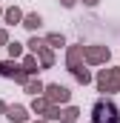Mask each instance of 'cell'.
I'll use <instances>...</instances> for the list:
<instances>
[{"instance_id":"obj_4","label":"cell","mask_w":120,"mask_h":123,"mask_svg":"<svg viewBox=\"0 0 120 123\" xmlns=\"http://www.w3.org/2000/svg\"><path fill=\"white\" fill-rule=\"evenodd\" d=\"M0 74H6V77H17V80H23V74L17 72V66H12V63H0Z\"/></svg>"},{"instance_id":"obj_3","label":"cell","mask_w":120,"mask_h":123,"mask_svg":"<svg viewBox=\"0 0 120 123\" xmlns=\"http://www.w3.org/2000/svg\"><path fill=\"white\" fill-rule=\"evenodd\" d=\"M49 97L66 103V100H69V89H66V86H49Z\"/></svg>"},{"instance_id":"obj_9","label":"cell","mask_w":120,"mask_h":123,"mask_svg":"<svg viewBox=\"0 0 120 123\" xmlns=\"http://www.w3.org/2000/svg\"><path fill=\"white\" fill-rule=\"evenodd\" d=\"M9 52H12V57H17L20 55V43H9Z\"/></svg>"},{"instance_id":"obj_7","label":"cell","mask_w":120,"mask_h":123,"mask_svg":"<svg viewBox=\"0 0 120 123\" xmlns=\"http://www.w3.org/2000/svg\"><path fill=\"white\" fill-rule=\"evenodd\" d=\"M26 26H29V29H37V26H40V14H29V17H26Z\"/></svg>"},{"instance_id":"obj_8","label":"cell","mask_w":120,"mask_h":123,"mask_svg":"<svg viewBox=\"0 0 120 123\" xmlns=\"http://www.w3.org/2000/svg\"><path fill=\"white\" fill-rule=\"evenodd\" d=\"M6 20H9V23L20 20V12H17V9H9V12H6Z\"/></svg>"},{"instance_id":"obj_2","label":"cell","mask_w":120,"mask_h":123,"mask_svg":"<svg viewBox=\"0 0 120 123\" xmlns=\"http://www.w3.org/2000/svg\"><path fill=\"white\" fill-rule=\"evenodd\" d=\"M117 83H120V74H117V72H109V74L103 72V74H100V89H114Z\"/></svg>"},{"instance_id":"obj_11","label":"cell","mask_w":120,"mask_h":123,"mask_svg":"<svg viewBox=\"0 0 120 123\" xmlns=\"http://www.w3.org/2000/svg\"><path fill=\"white\" fill-rule=\"evenodd\" d=\"M72 3H74V0H63V6H72Z\"/></svg>"},{"instance_id":"obj_10","label":"cell","mask_w":120,"mask_h":123,"mask_svg":"<svg viewBox=\"0 0 120 123\" xmlns=\"http://www.w3.org/2000/svg\"><path fill=\"white\" fill-rule=\"evenodd\" d=\"M49 43H54V46H63V37H57V34H52V37H49Z\"/></svg>"},{"instance_id":"obj_5","label":"cell","mask_w":120,"mask_h":123,"mask_svg":"<svg viewBox=\"0 0 120 123\" xmlns=\"http://www.w3.org/2000/svg\"><path fill=\"white\" fill-rule=\"evenodd\" d=\"M9 117H12V120H26V112H23V109H20V106H14V109H9Z\"/></svg>"},{"instance_id":"obj_1","label":"cell","mask_w":120,"mask_h":123,"mask_svg":"<svg viewBox=\"0 0 120 123\" xmlns=\"http://www.w3.org/2000/svg\"><path fill=\"white\" fill-rule=\"evenodd\" d=\"M91 123H120V112L112 100H97L91 109Z\"/></svg>"},{"instance_id":"obj_12","label":"cell","mask_w":120,"mask_h":123,"mask_svg":"<svg viewBox=\"0 0 120 123\" xmlns=\"http://www.w3.org/2000/svg\"><path fill=\"white\" fill-rule=\"evenodd\" d=\"M86 3H89V6H94V3H97V0H86Z\"/></svg>"},{"instance_id":"obj_6","label":"cell","mask_w":120,"mask_h":123,"mask_svg":"<svg viewBox=\"0 0 120 123\" xmlns=\"http://www.w3.org/2000/svg\"><path fill=\"white\" fill-rule=\"evenodd\" d=\"M103 57H109L106 49H91V52H89V60H103Z\"/></svg>"}]
</instances>
